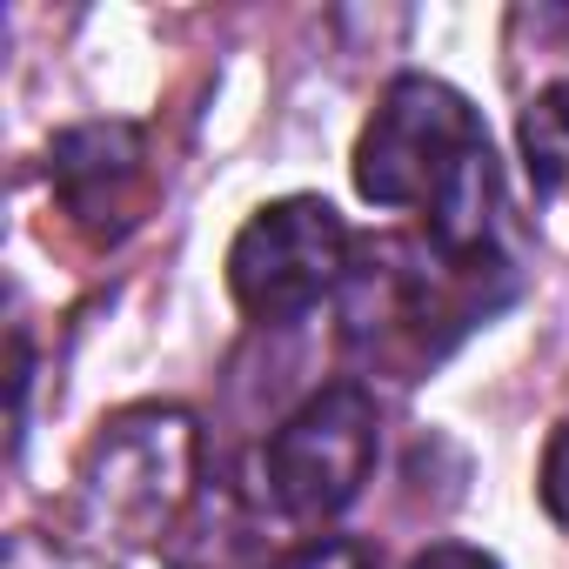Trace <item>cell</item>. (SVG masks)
<instances>
[{"mask_svg":"<svg viewBox=\"0 0 569 569\" xmlns=\"http://www.w3.org/2000/svg\"><path fill=\"white\" fill-rule=\"evenodd\" d=\"M356 188L376 208H422L429 241L442 254L462 261L496 254V214H502L496 154L469 94L436 74L389 81L356 141Z\"/></svg>","mask_w":569,"mask_h":569,"instance_id":"1","label":"cell"},{"mask_svg":"<svg viewBox=\"0 0 569 569\" xmlns=\"http://www.w3.org/2000/svg\"><path fill=\"white\" fill-rule=\"evenodd\" d=\"M274 569H376V562H369L362 542H309L289 562H274Z\"/></svg>","mask_w":569,"mask_h":569,"instance_id":"8","label":"cell"},{"mask_svg":"<svg viewBox=\"0 0 569 569\" xmlns=\"http://www.w3.org/2000/svg\"><path fill=\"white\" fill-rule=\"evenodd\" d=\"M409 569H502L489 549H469V542H429Z\"/></svg>","mask_w":569,"mask_h":569,"instance_id":"9","label":"cell"},{"mask_svg":"<svg viewBox=\"0 0 569 569\" xmlns=\"http://www.w3.org/2000/svg\"><path fill=\"white\" fill-rule=\"evenodd\" d=\"M261 469H268V496L289 516H302V522L342 516L362 496L369 469H376V402H369V389L336 382V389L309 396L268 436Z\"/></svg>","mask_w":569,"mask_h":569,"instance_id":"4","label":"cell"},{"mask_svg":"<svg viewBox=\"0 0 569 569\" xmlns=\"http://www.w3.org/2000/svg\"><path fill=\"white\" fill-rule=\"evenodd\" d=\"M141 161H148L141 154V128H128V121H88V128H68L48 148V174H54L61 208L101 241H114L134 221L141 181H148Z\"/></svg>","mask_w":569,"mask_h":569,"instance_id":"5","label":"cell"},{"mask_svg":"<svg viewBox=\"0 0 569 569\" xmlns=\"http://www.w3.org/2000/svg\"><path fill=\"white\" fill-rule=\"evenodd\" d=\"M536 489H542V509L569 529V422L549 436V449H542V482H536Z\"/></svg>","mask_w":569,"mask_h":569,"instance_id":"7","label":"cell"},{"mask_svg":"<svg viewBox=\"0 0 569 569\" xmlns=\"http://www.w3.org/2000/svg\"><path fill=\"white\" fill-rule=\"evenodd\" d=\"M194 482V422L181 409H128L81 456V516L114 542H148L174 522Z\"/></svg>","mask_w":569,"mask_h":569,"instance_id":"2","label":"cell"},{"mask_svg":"<svg viewBox=\"0 0 569 569\" xmlns=\"http://www.w3.org/2000/svg\"><path fill=\"white\" fill-rule=\"evenodd\" d=\"M349 274V228L322 194H289L248 214L228 248V296L254 322L309 316Z\"/></svg>","mask_w":569,"mask_h":569,"instance_id":"3","label":"cell"},{"mask_svg":"<svg viewBox=\"0 0 569 569\" xmlns=\"http://www.w3.org/2000/svg\"><path fill=\"white\" fill-rule=\"evenodd\" d=\"M522 168L536 181V194H569V81L542 88L529 108H522Z\"/></svg>","mask_w":569,"mask_h":569,"instance_id":"6","label":"cell"}]
</instances>
